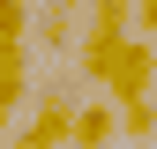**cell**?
I'll use <instances>...</instances> for the list:
<instances>
[{
	"instance_id": "1",
	"label": "cell",
	"mask_w": 157,
	"mask_h": 149,
	"mask_svg": "<svg viewBox=\"0 0 157 149\" xmlns=\"http://www.w3.org/2000/svg\"><path fill=\"white\" fill-rule=\"evenodd\" d=\"M127 23H135V0H90V30H82V74L105 89L112 60L127 45Z\"/></svg>"
},
{
	"instance_id": "2",
	"label": "cell",
	"mask_w": 157,
	"mask_h": 149,
	"mask_svg": "<svg viewBox=\"0 0 157 149\" xmlns=\"http://www.w3.org/2000/svg\"><path fill=\"white\" fill-rule=\"evenodd\" d=\"M150 89H157V45L150 37H127L120 60H112V74H105V97L112 104H142Z\"/></svg>"
},
{
	"instance_id": "3",
	"label": "cell",
	"mask_w": 157,
	"mask_h": 149,
	"mask_svg": "<svg viewBox=\"0 0 157 149\" xmlns=\"http://www.w3.org/2000/svg\"><path fill=\"white\" fill-rule=\"evenodd\" d=\"M75 142V104L60 97V89H45L37 97V112H30V127H23V142L15 149H67Z\"/></svg>"
},
{
	"instance_id": "4",
	"label": "cell",
	"mask_w": 157,
	"mask_h": 149,
	"mask_svg": "<svg viewBox=\"0 0 157 149\" xmlns=\"http://www.w3.org/2000/svg\"><path fill=\"white\" fill-rule=\"evenodd\" d=\"M112 142H120V104H82V112H75V142L67 149H112Z\"/></svg>"
},
{
	"instance_id": "5",
	"label": "cell",
	"mask_w": 157,
	"mask_h": 149,
	"mask_svg": "<svg viewBox=\"0 0 157 149\" xmlns=\"http://www.w3.org/2000/svg\"><path fill=\"white\" fill-rule=\"evenodd\" d=\"M23 37H30V8L23 0H0V74L23 67Z\"/></svg>"
},
{
	"instance_id": "6",
	"label": "cell",
	"mask_w": 157,
	"mask_h": 149,
	"mask_svg": "<svg viewBox=\"0 0 157 149\" xmlns=\"http://www.w3.org/2000/svg\"><path fill=\"white\" fill-rule=\"evenodd\" d=\"M120 134H127V142H150V134H157V97L120 104Z\"/></svg>"
},
{
	"instance_id": "7",
	"label": "cell",
	"mask_w": 157,
	"mask_h": 149,
	"mask_svg": "<svg viewBox=\"0 0 157 149\" xmlns=\"http://www.w3.org/2000/svg\"><path fill=\"white\" fill-rule=\"evenodd\" d=\"M23 97H30V67H8V74H0V112L15 119V104H23Z\"/></svg>"
},
{
	"instance_id": "8",
	"label": "cell",
	"mask_w": 157,
	"mask_h": 149,
	"mask_svg": "<svg viewBox=\"0 0 157 149\" xmlns=\"http://www.w3.org/2000/svg\"><path fill=\"white\" fill-rule=\"evenodd\" d=\"M67 15H75V0L45 8V15H37V37H45V45H67Z\"/></svg>"
},
{
	"instance_id": "9",
	"label": "cell",
	"mask_w": 157,
	"mask_h": 149,
	"mask_svg": "<svg viewBox=\"0 0 157 149\" xmlns=\"http://www.w3.org/2000/svg\"><path fill=\"white\" fill-rule=\"evenodd\" d=\"M135 23H142V37L157 45V0H135Z\"/></svg>"
},
{
	"instance_id": "10",
	"label": "cell",
	"mask_w": 157,
	"mask_h": 149,
	"mask_svg": "<svg viewBox=\"0 0 157 149\" xmlns=\"http://www.w3.org/2000/svg\"><path fill=\"white\" fill-rule=\"evenodd\" d=\"M0 134H8V112H0Z\"/></svg>"
},
{
	"instance_id": "11",
	"label": "cell",
	"mask_w": 157,
	"mask_h": 149,
	"mask_svg": "<svg viewBox=\"0 0 157 149\" xmlns=\"http://www.w3.org/2000/svg\"><path fill=\"white\" fill-rule=\"evenodd\" d=\"M127 149H150V142H127Z\"/></svg>"
}]
</instances>
